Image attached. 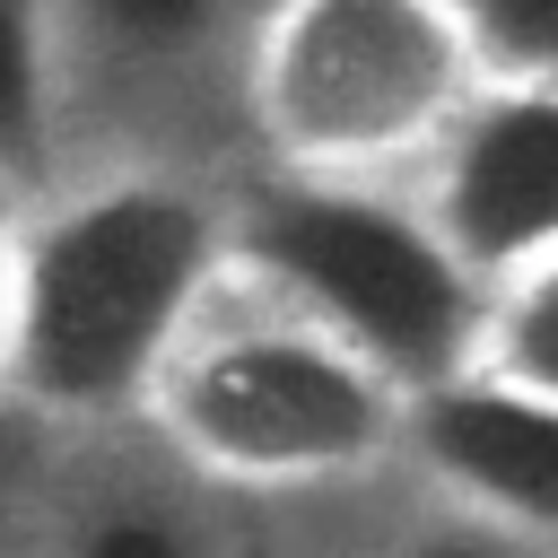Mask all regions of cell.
I'll list each match as a JSON object with an SVG mask.
<instances>
[{
	"instance_id": "1",
	"label": "cell",
	"mask_w": 558,
	"mask_h": 558,
	"mask_svg": "<svg viewBox=\"0 0 558 558\" xmlns=\"http://www.w3.org/2000/svg\"><path fill=\"white\" fill-rule=\"evenodd\" d=\"M9 410L87 436L148 418V392L235 262V192L174 166H87L17 218Z\"/></svg>"
},
{
	"instance_id": "2",
	"label": "cell",
	"mask_w": 558,
	"mask_h": 558,
	"mask_svg": "<svg viewBox=\"0 0 558 558\" xmlns=\"http://www.w3.org/2000/svg\"><path fill=\"white\" fill-rule=\"evenodd\" d=\"M148 427L209 488L296 506L410 462V384L227 262L148 392Z\"/></svg>"
},
{
	"instance_id": "3",
	"label": "cell",
	"mask_w": 558,
	"mask_h": 558,
	"mask_svg": "<svg viewBox=\"0 0 558 558\" xmlns=\"http://www.w3.org/2000/svg\"><path fill=\"white\" fill-rule=\"evenodd\" d=\"M235 262L410 392L480 366L488 349L497 288L462 262L410 174L262 166L235 183Z\"/></svg>"
},
{
	"instance_id": "4",
	"label": "cell",
	"mask_w": 558,
	"mask_h": 558,
	"mask_svg": "<svg viewBox=\"0 0 558 558\" xmlns=\"http://www.w3.org/2000/svg\"><path fill=\"white\" fill-rule=\"evenodd\" d=\"M488 61L445 0H270L244 140L296 174H418Z\"/></svg>"
},
{
	"instance_id": "5",
	"label": "cell",
	"mask_w": 558,
	"mask_h": 558,
	"mask_svg": "<svg viewBox=\"0 0 558 558\" xmlns=\"http://www.w3.org/2000/svg\"><path fill=\"white\" fill-rule=\"evenodd\" d=\"M410 183L488 288L558 262V78H480Z\"/></svg>"
},
{
	"instance_id": "6",
	"label": "cell",
	"mask_w": 558,
	"mask_h": 558,
	"mask_svg": "<svg viewBox=\"0 0 558 558\" xmlns=\"http://www.w3.org/2000/svg\"><path fill=\"white\" fill-rule=\"evenodd\" d=\"M270 0H61L78 131H157L209 78L244 105V61ZM87 174V166H78Z\"/></svg>"
},
{
	"instance_id": "7",
	"label": "cell",
	"mask_w": 558,
	"mask_h": 558,
	"mask_svg": "<svg viewBox=\"0 0 558 558\" xmlns=\"http://www.w3.org/2000/svg\"><path fill=\"white\" fill-rule=\"evenodd\" d=\"M227 488H209L148 418L70 436L35 497V558H235Z\"/></svg>"
},
{
	"instance_id": "8",
	"label": "cell",
	"mask_w": 558,
	"mask_h": 558,
	"mask_svg": "<svg viewBox=\"0 0 558 558\" xmlns=\"http://www.w3.org/2000/svg\"><path fill=\"white\" fill-rule=\"evenodd\" d=\"M410 480L445 506L558 541V392L462 366L410 392Z\"/></svg>"
},
{
	"instance_id": "9",
	"label": "cell",
	"mask_w": 558,
	"mask_h": 558,
	"mask_svg": "<svg viewBox=\"0 0 558 558\" xmlns=\"http://www.w3.org/2000/svg\"><path fill=\"white\" fill-rule=\"evenodd\" d=\"M0 174L35 201L78 174V96L61 0H0Z\"/></svg>"
},
{
	"instance_id": "10",
	"label": "cell",
	"mask_w": 558,
	"mask_h": 558,
	"mask_svg": "<svg viewBox=\"0 0 558 558\" xmlns=\"http://www.w3.org/2000/svg\"><path fill=\"white\" fill-rule=\"evenodd\" d=\"M480 366H497V375H514L532 392H558V262H541V270L497 288Z\"/></svg>"
},
{
	"instance_id": "11",
	"label": "cell",
	"mask_w": 558,
	"mask_h": 558,
	"mask_svg": "<svg viewBox=\"0 0 558 558\" xmlns=\"http://www.w3.org/2000/svg\"><path fill=\"white\" fill-rule=\"evenodd\" d=\"M357 558H558V541H532V532H514V523H488V514H471V506L427 497V506L392 514Z\"/></svg>"
},
{
	"instance_id": "12",
	"label": "cell",
	"mask_w": 558,
	"mask_h": 558,
	"mask_svg": "<svg viewBox=\"0 0 558 558\" xmlns=\"http://www.w3.org/2000/svg\"><path fill=\"white\" fill-rule=\"evenodd\" d=\"M488 78H558V0H445Z\"/></svg>"
},
{
	"instance_id": "13",
	"label": "cell",
	"mask_w": 558,
	"mask_h": 558,
	"mask_svg": "<svg viewBox=\"0 0 558 558\" xmlns=\"http://www.w3.org/2000/svg\"><path fill=\"white\" fill-rule=\"evenodd\" d=\"M9 235H0V410H9V375H17V244Z\"/></svg>"
},
{
	"instance_id": "14",
	"label": "cell",
	"mask_w": 558,
	"mask_h": 558,
	"mask_svg": "<svg viewBox=\"0 0 558 558\" xmlns=\"http://www.w3.org/2000/svg\"><path fill=\"white\" fill-rule=\"evenodd\" d=\"M0 558H35V506L9 497V471H0Z\"/></svg>"
},
{
	"instance_id": "15",
	"label": "cell",
	"mask_w": 558,
	"mask_h": 558,
	"mask_svg": "<svg viewBox=\"0 0 558 558\" xmlns=\"http://www.w3.org/2000/svg\"><path fill=\"white\" fill-rule=\"evenodd\" d=\"M26 209H35V192H26V183H9V174H0V235H9V227H17V218H26Z\"/></svg>"
}]
</instances>
